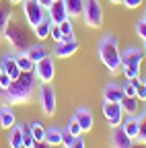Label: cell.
<instances>
[{
    "label": "cell",
    "instance_id": "43",
    "mask_svg": "<svg viewBox=\"0 0 146 148\" xmlns=\"http://www.w3.org/2000/svg\"><path fill=\"white\" fill-rule=\"evenodd\" d=\"M8 2H10V4H21L23 0H8Z\"/></svg>",
    "mask_w": 146,
    "mask_h": 148
},
{
    "label": "cell",
    "instance_id": "18",
    "mask_svg": "<svg viewBox=\"0 0 146 148\" xmlns=\"http://www.w3.org/2000/svg\"><path fill=\"white\" fill-rule=\"evenodd\" d=\"M14 123H16L14 111L10 109V105H2V107H0V125H2L4 130H10Z\"/></svg>",
    "mask_w": 146,
    "mask_h": 148
},
{
    "label": "cell",
    "instance_id": "26",
    "mask_svg": "<svg viewBox=\"0 0 146 148\" xmlns=\"http://www.w3.org/2000/svg\"><path fill=\"white\" fill-rule=\"evenodd\" d=\"M136 117H138V138H136V142H144L146 140V111L136 115Z\"/></svg>",
    "mask_w": 146,
    "mask_h": 148
},
{
    "label": "cell",
    "instance_id": "24",
    "mask_svg": "<svg viewBox=\"0 0 146 148\" xmlns=\"http://www.w3.org/2000/svg\"><path fill=\"white\" fill-rule=\"evenodd\" d=\"M119 105H121V109L125 111L127 115H136V111H138V99L136 97H125L123 95V99L119 101Z\"/></svg>",
    "mask_w": 146,
    "mask_h": 148
},
{
    "label": "cell",
    "instance_id": "17",
    "mask_svg": "<svg viewBox=\"0 0 146 148\" xmlns=\"http://www.w3.org/2000/svg\"><path fill=\"white\" fill-rule=\"evenodd\" d=\"M64 2V8L68 12L70 18H78L82 16V6H84V0H62Z\"/></svg>",
    "mask_w": 146,
    "mask_h": 148
},
{
    "label": "cell",
    "instance_id": "38",
    "mask_svg": "<svg viewBox=\"0 0 146 148\" xmlns=\"http://www.w3.org/2000/svg\"><path fill=\"white\" fill-rule=\"evenodd\" d=\"M70 148H86V144H84V138H82V134L74 138V142L70 144Z\"/></svg>",
    "mask_w": 146,
    "mask_h": 148
},
{
    "label": "cell",
    "instance_id": "48",
    "mask_svg": "<svg viewBox=\"0 0 146 148\" xmlns=\"http://www.w3.org/2000/svg\"><path fill=\"white\" fill-rule=\"evenodd\" d=\"M144 18H146V10H144Z\"/></svg>",
    "mask_w": 146,
    "mask_h": 148
},
{
    "label": "cell",
    "instance_id": "35",
    "mask_svg": "<svg viewBox=\"0 0 146 148\" xmlns=\"http://www.w3.org/2000/svg\"><path fill=\"white\" fill-rule=\"evenodd\" d=\"M121 88H123V95H125V97H136V86H134L130 80H127ZM136 99H138V97H136Z\"/></svg>",
    "mask_w": 146,
    "mask_h": 148
},
{
    "label": "cell",
    "instance_id": "15",
    "mask_svg": "<svg viewBox=\"0 0 146 148\" xmlns=\"http://www.w3.org/2000/svg\"><path fill=\"white\" fill-rule=\"evenodd\" d=\"M0 66H2V70L8 74V76L14 80V78H19V74H21V70H19V66H16V60H14V53L12 56H2V60H0Z\"/></svg>",
    "mask_w": 146,
    "mask_h": 148
},
{
    "label": "cell",
    "instance_id": "27",
    "mask_svg": "<svg viewBox=\"0 0 146 148\" xmlns=\"http://www.w3.org/2000/svg\"><path fill=\"white\" fill-rule=\"evenodd\" d=\"M29 125H31V132H33V138L35 140H45V125L41 121H33Z\"/></svg>",
    "mask_w": 146,
    "mask_h": 148
},
{
    "label": "cell",
    "instance_id": "46",
    "mask_svg": "<svg viewBox=\"0 0 146 148\" xmlns=\"http://www.w3.org/2000/svg\"><path fill=\"white\" fill-rule=\"evenodd\" d=\"M144 53H146V41H144Z\"/></svg>",
    "mask_w": 146,
    "mask_h": 148
},
{
    "label": "cell",
    "instance_id": "28",
    "mask_svg": "<svg viewBox=\"0 0 146 148\" xmlns=\"http://www.w3.org/2000/svg\"><path fill=\"white\" fill-rule=\"evenodd\" d=\"M12 18V12H10V8H4V6H0V35L4 33V29H6V25H8V21Z\"/></svg>",
    "mask_w": 146,
    "mask_h": 148
},
{
    "label": "cell",
    "instance_id": "40",
    "mask_svg": "<svg viewBox=\"0 0 146 148\" xmlns=\"http://www.w3.org/2000/svg\"><path fill=\"white\" fill-rule=\"evenodd\" d=\"M31 148H51V146H49L45 140H35V144H33Z\"/></svg>",
    "mask_w": 146,
    "mask_h": 148
},
{
    "label": "cell",
    "instance_id": "12",
    "mask_svg": "<svg viewBox=\"0 0 146 148\" xmlns=\"http://www.w3.org/2000/svg\"><path fill=\"white\" fill-rule=\"evenodd\" d=\"M72 117L78 121V125H80V130H82V134H84V132H90L95 117H93V111H90L88 107H78V109H74V115H72Z\"/></svg>",
    "mask_w": 146,
    "mask_h": 148
},
{
    "label": "cell",
    "instance_id": "16",
    "mask_svg": "<svg viewBox=\"0 0 146 148\" xmlns=\"http://www.w3.org/2000/svg\"><path fill=\"white\" fill-rule=\"evenodd\" d=\"M23 53L27 56L29 60H33V62H39L41 58L49 56V51L45 49V45H43V43H33V45H27V47L23 49Z\"/></svg>",
    "mask_w": 146,
    "mask_h": 148
},
{
    "label": "cell",
    "instance_id": "25",
    "mask_svg": "<svg viewBox=\"0 0 146 148\" xmlns=\"http://www.w3.org/2000/svg\"><path fill=\"white\" fill-rule=\"evenodd\" d=\"M21 125V134H23V144L27 146V148H31L33 144H35V138H33V132H31V125L29 123H19Z\"/></svg>",
    "mask_w": 146,
    "mask_h": 148
},
{
    "label": "cell",
    "instance_id": "7",
    "mask_svg": "<svg viewBox=\"0 0 146 148\" xmlns=\"http://www.w3.org/2000/svg\"><path fill=\"white\" fill-rule=\"evenodd\" d=\"M33 74H35V78L39 82H51L53 76H56V64H53V60L49 56H45V58H41L39 62H35Z\"/></svg>",
    "mask_w": 146,
    "mask_h": 148
},
{
    "label": "cell",
    "instance_id": "10",
    "mask_svg": "<svg viewBox=\"0 0 146 148\" xmlns=\"http://www.w3.org/2000/svg\"><path fill=\"white\" fill-rule=\"evenodd\" d=\"M101 111H103V117L107 119V123L115 127V125H121V113L123 109L119 103H111V101H103L101 105Z\"/></svg>",
    "mask_w": 146,
    "mask_h": 148
},
{
    "label": "cell",
    "instance_id": "5",
    "mask_svg": "<svg viewBox=\"0 0 146 148\" xmlns=\"http://www.w3.org/2000/svg\"><path fill=\"white\" fill-rule=\"evenodd\" d=\"M82 21L90 29H99L103 27V8L99 0H84L82 6Z\"/></svg>",
    "mask_w": 146,
    "mask_h": 148
},
{
    "label": "cell",
    "instance_id": "36",
    "mask_svg": "<svg viewBox=\"0 0 146 148\" xmlns=\"http://www.w3.org/2000/svg\"><path fill=\"white\" fill-rule=\"evenodd\" d=\"M127 10H136V8H140L142 6V0H123V2H121Z\"/></svg>",
    "mask_w": 146,
    "mask_h": 148
},
{
    "label": "cell",
    "instance_id": "30",
    "mask_svg": "<svg viewBox=\"0 0 146 148\" xmlns=\"http://www.w3.org/2000/svg\"><path fill=\"white\" fill-rule=\"evenodd\" d=\"M58 27H60L62 35H72V33H74V25H72L70 18H66V21H62V23H58Z\"/></svg>",
    "mask_w": 146,
    "mask_h": 148
},
{
    "label": "cell",
    "instance_id": "45",
    "mask_svg": "<svg viewBox=\"0 0 146 148\" xmlns=\"http://www.w3.org/2000/svg\"><path fill=\"white\" fill-rule=\"evenodd\" d=\"M19 148H27V146H25V144H21V146H19Z\"/></svg>",
    "mask_w": 146,
    "mask_h": 148
},
{
    "label": "cell",
    "instance_id": "4",
    "mask_svg": "<svg viewBox=\"0 0 146 148\" xmlns=\"http://www.w3.org/2000/svg\"><path fill=\"white\" fill-rule=\"evenodd\" d=\"M2 37L10 43V47H12L14 51H23V49L27 47V43H29L25 29H23L19 23H14L12 18L8 21V25H6V29H4V33H2Z\"/></svg>",
    "mask_w": 146,
    "mask_h": 148
},
{
    "label": "cell",
    "instance_id": "2",
    "mask_svg": "<svg viewBox=\"0 0 146 148\" xmlns=\"http://www.w3.org/2000/svg\"><path fill=\"white\" fill-rule=\"evenodd\" d=\"M99 58L103 62V66L111 72L117 74L121 70V56H119V47H117V39L113 35H103L99 39Z\"/></svg>",
    "mask_w": 146,
    "mask_h": 148
},
{
    "label": "cell",
    "instance_id": "32",
    "mask_svg": "<svg viewBox=\"0 0 146 148\" xmlns=\"http://www.w3.org/2000/svg\"><path fill=\"white\" fill-rule=\"evenodd\" d=\"M136 97L138 101H144L146 103V80H140L138 86H136Z\"/></svg>",
    "mask_w": 146,
    "mask_h": 148
},
{
    "label": "cell",
    "instance_id": "3",
    "mask_svg": "<svg viewBox=\"0 0 146 148\" xmlns=\"http://www.w3.org/2000/svg\"><path fill=\"white\" fill-rule=\"evenodd\" d=\"M37 99L41 105V111L45 117H51L56 113V105H58V97H56V90L49 82H39L37 84Z\"/></svg>",
    "mask_w": 146,
    "mask_h": 148
},
{
    "label": "cell",
    "instance_id": "1",
    "mask_svg": "<svg viewBox=\"0 0 146 148\" xmlns=\"http://www.w3.org/2000/svg\"><path fill=\"white\" fill-rule=\"evenodd\" d=\"M39 80L33 72H21L19 78H14L6 88H0V103L2 105H25L31 103L33 92L37 90Z\"/></svg>",
    "mask_w": 146,
    "mask_h": 148
},
{
    "label": "cell",
    "instance_id": "42",
    "mask_svg": "<svg viewBox=\"0 0 146 148\" xmlns=\"http://www.w3.org/2000/svg\"><path fill=\"white\" fill-rule=\"evenodd\" d=\"M130 148H146V144H144V142H136V140H134V144H132Z\"/></svg>",
    "mask_w": 146,
    "mask_h": 148
},
{
    "label": "cell",
    "instance_id": "22",
    "mask_svg": "<svg viewBox=\"0 0 146 148\" xmlns=\"http://www.w3.org/2000/svg\"><path fill=\"white\" fill-rule=\"evenodd\" d=\"M23 144V134H21V125L14 123L10 130H8V146L10 148H19Z\"/></svg>",
    "mask_w": 146,
    "mask_h": 148
},
{
    "label": "cell",
    "instance_id": "29",
    "mask_svg": "<svg viewBox=\"0 0 146 148\" xmlns=\"http://www.w3.org/2000/svg\"><path fill=\"white\" fill-rule=\"evenodd\" d=\"M66 130H68V132H70L72 136H80V134H82V130H80V125H78V121H76L74 117H70V119H68Z\"/></svg>",
    "mask_w": 146,
    "mask_h": 148
},
{
    "label": "cell",
    "instance_id": "33",
    "mask_svg": "<svg viewBox=\"0 0 146 148\" xmlns=\"http://www.w3.org/2000/svg\"><path fill=\"white\" fill-rule=\"evenodd\" d=\"M49 37H51V39L56 41V43L62 41V37H64V35H62V31H60L58 25H53V23H51V27H49Z\"/></svg>",
    "mask_w": 146,
    "mask_h": 148
},
{
    "label": "cell",
    "instance_id": "8",
    "mask_svg": "<svg viewBox=\"0 0 146 148\" xmlns=\"http://www.w3.org/2000/svg\"><path fill=\"white\" fill-rule=\"evenodd\" d=\"M119 56H121V68H130V70L140 72V66L144 60V51L140 47H125L123 51H119Z\"/></svg>",
    "mask_w": 146,
    "mask_h": 148
},
{
    "label": "cell",
    "instance_id": "19",
    "mask_svg": "<svg viewBox=\"0 0 146 148\" xmlns=\"http://www.w3.org/2000/svg\"><path fill=\"white\" fill-rule=\"evenodd\" d=\"M62 130L64 127H58V125L45 127V142L49 146H60L62 144Z\"/></svg>",
    "mask_w": 146,
    "mask_h": 148
},
{
    "label": "cell",
    "instance_id": "14",
    "mask_svg": "<svg viewBox=\"0 0 146 148\" xmlns=\"http://www.w3.org/2000/svg\"><path fill=\"white\" fill-rule=\"evenodd\" d=\"M123 99V88L117 82H107L103 86V101H111V103H119Z\"/></svg>",
    "mask_w": 146,
    "mask_h": 148
},
{
    "label": "cell",
    "instance_id": "41",
    "mask_svg": "<svg viewBox=\"0 0 146 148\" xmlns=\"http://www.w3.org/2000/svg\"><path fill=\"white\" fill-rule=\"evenodd\" d=\"M37 2L41 4V8H43V10H47V8L53 4V0H37Z\"/></svg>",
    "mask_w": 146,
    "mask_h": 148
},
{
    "label": "cell",
    "instance_id": "13",
    "mask_svg": "<svg viewBox=\"0 0 146 148\" xmlns=\"http://www.w3.org/2000/svg\"><path fill=\"white\" fill-rule=\"evenodd\" d=\"M47 18L53 23V25H58V23H62V21H66V18H70L68 16V12H66V8H64V2L62 0H58V2H53L47 10Z\"/></svg>",
    "mask_w": 146,
    "mask_h": 148
},
{
    "label": "cell",
    "instance_id": "31",
    "mask_svg": "<svg viewBox=\"0 0 146 148\" xmlns=\"http://www.w3.org/2000/svg\"><path fill=\"white\" fill-rule=\"evenodd\" d=\"M136 33H138V37H140L142 41H146V18L144 16L136 23Z\"/></svg>",
    "mask_w": 146,
    "mask_h": 148
},
{
    "label": "cell",
    "instance_id": "34",
    "mask_svg": "<svg viewBox=\"0 0 146 148\" xmlns=\"http://www.w3.org/2000/svg\"><path fill=\"white\" fill-rule=\"evenodd\" d=\"M74 138H76V136H72L66 127L62 130V146H64V148H70V144L74 142Z\"/></svg>",
    "mask_w": 146,
    "mask_h": 148
},
{
    "label": "cell",
    "instance_id": "44",
    "mask_svg": "<svg viewBox=\"0 0 146 148\" xmlns=\"http://www.w3.org/2000/svg\"><path fill=\"white\" fill-rule=\"evenodd\" d=\"M109 2H111V4H121L123 0H109Z\"/></svg>",
    "mask_w": 146,
    "mask_h": 148
},
{
    "label": "cell",
    "instance_id": "21",
    "mask_svg": "<svg viewBox=\"0 0 146 148\" xmlns=\"http://www.w3.org/2000/svg\"><path fill=\"white\" fill-rule=\"evenodd\" d=\"M14 60H16V66H19V70H21V72H33L35 62H33V60H29L23 51H14Z\"/></svg>",
    "mask_w": 146,
    "mask_h": 148
},
{
    "label": "cell",
    "instance_id": "39",
    "mask_svg": "<svg viewBox=\"0 0 146 148\" xmlns=\"http://www.w3.org/2000/svg\"><path fill=\"white\" fill-rule=\"evenodd\" d=\"M123 74H125V78L127 80H132V78H136L140 72H136V70H130V68H123Z\"/></svg>",
    "mask_w": 146,
    "mask_h": 148
},
{
    "label": "cell",
    "instance_id": "50",
    "mask_svg": "<svg viewBox=\"0 0 146 148\" xmlns=\"http://www.w3.org/2000/svg\"><path fill=\"white\" fill-rule=\"evenodd\" d=\"M144 144H146V140H144Z\"/></svg>",
    "mask_w": 146,
    "mask_h": 148
},
{
    "label": "cell",
    "instance_id": "20",
    "mask_svg": "<svg viewBox=\"0 0 146 148\" xmlns=\"http://www.w3.org/2000/svg\"><path fill=\"white\" fill-rule=\"evenodd\" d=\"M121 127H123V132L130 136L132 140L138 138V117H136V115H127V117L121 121Z\"/></svg>",
    "mask_w": 146,
    "mask_h": 148
},
{
    "label": "cell",
    "instance_id": "11",
    "mask_svg": "<svg viewBox=\"0 0 146 148\" xmlns=\"http://www.w3.org/2000/svg\"><path fill=\"white\" fill-rule=\"evenodd\" d=\"M109 142H111V148H130L134 144V140L123 132L121 125L111 127V136H109Z\"/></svg>",
    "mask_w": 146,
    "mask_h": 148
},
{
    "label": "cell",
    "instance_id": "6",
    "mask_svg": "<svg viewBox=\"0 0 146 148\" xmlns=\"http://www.w3.org/2000/svg\"><path fill=\"white\" fill-rule=\"evenodd\" d=\"M21 6H23V16H25L29 27H37L45 18V10L41 8V4L37 0H23Z\"/></svg>",
    "mask_w": 146,
    "mask_h": 148
},
{
    "label": "cell",
    "instance_id": "23",
    "mask_svg": "<svg viewBox=\"0 0 146 148\" xmlns=\"http://www.w3.org/2000/svg\"><path fill=\"white\" fill-rule=\"evenodd\" d=\"M49 27H51V21L47 18V14H45V18L43 21L37 25V27H33V33H35V37H37V39H45V37H49Z\"/></svg>",
    "mask_w": 146,
    "mask_h": 148
},
{
    "label": "cell",
    "instance_id": "47",
    "mask_svg": "<svg viewBox=\"0 0 146 148\" xmlns=\"http://www.w3.org/2000/svg\"><path fill=\"white\" fill-rule=\"evenodd\" d=\"M2 72H4V70H2V66H0V74H2Z\"/></svg>",
    "mask_w": 146,
    "mask_h": 148
},
{
    "label": "cell",
    "instance_id": "37",
    "mask_svg": "<svg viewBox=\"0 0 146 148\" xmlns=\"http://www.w3.org/2000/svg\"><path fill=\"white\" fill-rule=\"evenodd\" d=\"M10 82H12V78L8 76L6 72H2V74H0V88H6V86H8Z\"/></svg>",
    "mask_w": 146,
    "mask_h": 148
},
{
    "label": "cell",
    "instance_id": "49",
    "mask_svg": "<svg viewBox=\"0 0 146 148\" xmlns=\"http://www.w3.org/2000/svg\"><path fill=\"white\" fill-rule=\"evenodd\" d=\"M53 2H58V0H53Z\"/></svg>",
    "mask_w": 146,
    "mask_h": 148
},
{
    "label": "cell",
    "instance_id": "9",
    "mask_svg": "<svg viewBox=\"0 0 146 148\" xmlns=\"http://www.w3.org/2000/svg\"><path fill=\"white\" fill-rule=\"evenodd\" d=\"M78 51V39L76 35H64L62 41H58L53 45V56H58V58H70V56H74Z\"/></svg>",
    "mask_w": 146,
    "mask_h": 148
}]
</instances>
